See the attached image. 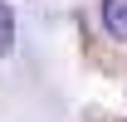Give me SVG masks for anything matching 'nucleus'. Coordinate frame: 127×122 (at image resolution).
<instances>
[{
    "label": "nucleus",
    "mask_w": 127,
    "mask_h": 122,
    "mask_svg": "<svg viewBox=\"0 0 127 122\" xmlns=\"http://www.w3.org/2000/svg\"><path fill=\"white\" fill-rule=\"evenodd\" d=\"M103 25L112 39H127V0H103Z\"/></svg>",
    "instance_id": "1"
},
{
    "label": "nucleus",
    "mask_w": 127,
    "mask_h": 122,
    "mask_svg": "<svg viewBox=\"0 0 127 122\" xmlns=\"http://www.w3.org/2000/svg\"><path fill=\"white\" fill-rule=\"evenodd\" d=\"M10 49H15V10L0 0V59H5Z\"/></svg>",
    "instance_id": "2"
}]
</instances>
